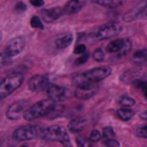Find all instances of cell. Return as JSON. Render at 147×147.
Listing matches in <instances>:
<instances>
[{"label": "cell", "mask_w": 147, "mask_h": 147, "mask_svg": "<svg viewBox=\"0 0 147 147\" xmlns=\"http://www.w3.org/2000/svg\"><path fill=\"white\" fill-rule=\"evenodd\" d=\"M110 74H111L110 67H107V65L98 67V68L91 69V70H88L86 72H82V74L75 75L72 77V82L77 86L86 85V84H96L98 82L107 78Z\"/></svg>", "instance_id": "6da1fadb"}, {"label": "cell", "mask_w": 147, "mask_h": 147, "mask_svg": "<svg viewBox=\"0 0 147 147\" xmlns=\"http://www.w3.org/2000/svg\"><path fill=\"white\" fill-rule=\"evenodd\" d=\"M55 107V101H53L52 99H46V100H40L39 102L32 105L30 108H28L25 110V113L23 114L24 119L26 121H33L37 119L41 116H45L46 114L51 113Z\"/></svg>", "instance_id": "7a4b0ae2"}, {"label": "cell", "mask_w": 147, "mask_h": 147, "mask_svg": "<svg viewBox=\"0 0 147 147\" xmlns=\"http://www.w3.org/2000/svg\"><path fill=\"white\" fill-rule=\"evenodd\" d=\"M24 76L20 72H13L6 76L0 82V100L10 95L14 91H16L23 83Z\"/></svg>", "instance_id": "3957f363"}, {"label": "cell", "mask_w": 147, "mask_h": 147, "mask_svg": "<svg viewBox=\"0 0 147 147\" xmlns=\"http://www.w3.org/2000/svg\"><path fill=\"white\" fill-rule=\"evenodd\" d=\"M42 139L51 140V141H57L62 144L63 147H71V142L68 136V132L63 126L60 125H52L44 130Z\"/></svg>", "instance_id": "277c9868"}, {"label": "cell", "mask_w": 147, "mask_h": 147, "mask_svg": "<svg viewBox=\"0 0 147 147\" xmlns=\"http://www.w3.org/2000/svg\"><path fill=\"white\" fill-rule=\"evenodd\" d=\"M42 127L38 125H24L14 131V138L16 140H31L34 138H42Z\"/></svg>", "instance_id": "5b68a950"}, {"label": "cell", "mask_w": 147, "mask_h": 147, "mask_svg": "<svg viewBox=\"0 0 147 147\" xmlns=\"http://www.w3.org/2000/svg\"><path fill=\"white\" fill-rule=\"evenodd\" d=\"M121 30H122V28L118 23H108V24L100 26L96 30V32L94 33V36L98 40H105V39L115 37L116 34H118L121 32Z\"/></svg>", "instance_id": "8992f818"}, {"label": "cell", "mask_w": 147, "mask_h": 147, "mask_svg": "<svg viewBox=\"0 0 147 147\" xmlns=\"http://www.w3.org/2000/svg\"><path fill=\"white\" fill-rule=\"evenodd\" d=\"M49 79L45 75H36L29 80V90L32 92L46 91L49 86Z\"/></svg>", "instance_id": "52a82bcc"}, {"label": "cell", "mask_w": 147, "mask_h": 147, "mask_svg": "<svg viewBox=\"0 0 147 147\" xmlns=\"http://www.w3.org/2000/svg\"><path fill=\"white\" fill-rule=\"evenodd\" d=\"M98 91V84H86V85H80L77 86L76 91H75V95L76 98L80 99V100H86L92 98Z\"/></svg>", "instance_id": "ba28073f"}, {"label": "cell", "mask_w": 147, "mask_h": 147, "mask_svg": "<svg viewBox=\"0 0 147 147\" xmlns=\"http://www.w3.org/2000/svg\"><path fill=\"white\" fill-rule=\"evenodd\" d=\"M24 44H25V42H24V39H23L22 37H16V38L11 39V40L8 42V45H7L6 49H5V53H6L9 57L16 56L17 54H20V53L23 51Z\"/></svg>", "instance_id": "9c48e42d"}, {"label": "cell", "mask_w": 147, "mask_h": 147, "mask_svg": "<svg viewBox=\"0 0 147 147\" xmlns=\"http://www.w3.org/2000/svg\"><path fill=\"white\" fill-rule=\"evenodd\" d=\"M45 92L47 93L48 98L52 99L55 102L56 101H62L67 96V91L63 87L57 86V85H54V84H49V86L47 87V90Z\"/></svg>", "instance_id": "30bf717a"}, {"label": "cell", "mask_w": 147, "mask_h": 147, "mask_svg": "<svg viewBox=\"0 0 147 147\" xmlns=\"http://www.w3.org/2000/svg\"><path fill=\"white\" fill-rule=\"evenodd\" d=\"M41 17L44 20V22L46 23H51L54 22L55 20H57L63 13V8L61 7H53V8H48V9H44L41 10Z\"/></svg>", "instance_id": "8fae6325"}, {"label": "cell", "mask_w": 147, "mask_h": 147, "mask_svg": "<svg viewBox=\"0 0 147 147\" xmlns=\"http://www.w3.org/2000/svg\"><path fill=\"white\" fill-rule=\"evenodd\" d=\"M25 102H15L7 110V117L9 119H17L22 113H25Z\"/></svg>", "instance_id": "7c38bea8"}, {"label": "cell", "mask_w": 147, "mask_h": 147, "mask_svg": "<svg viewBox=\"0 0 147 147\" xmlns=\"http://www.w3.org/2000/svg\"><path fill=\"white\" fill-rule=\"evenodd\" d=\"M84 6V1L83 0H69L67 2V5L63 7V13L68 14V15H72L78 13Z\"/></svg>", "instance_id": "4fadbf2b"}, {"label": "cell", "mask_w": 147, "mask_h": 147, "mask_svg": "<svg viewBox=\"0 0 147 147\" xmlns=\"http://www.w3.org/2000/svg\"><path fill=\"white\" fill-rule=\"evenodd\" d=\"M126 41H127V39H115V40L110 41L107 45L106 51L108 53H117V54H119L123 51Z\"/></svg>", "instance_id": "5bb4252c"}, {"label": "cell", "mask_w": 147, "mask_h": 147, "mask_svg": "<svg viewBox=\"0 0 147 147\" xmlns=\"http://www.w3.org/2000/svg\"><path fill=\"white\" fill-rule=\"evenodd\" d=\"M72 39H74V37H72L71 33L63 34V36L59 37V38L55 40V46H56L57 48H60V49L67 48V47L72 42Z\"/></svg>", "instance_id": "9a60e30c"}, {"label": "cell", "mask_w": 147, "mask_h": 147, "mask_svg": "<svg viewBox=\"0 0 147 147\" xmlns=\"http://www.w3.org/2000/svg\"><path fill=\"white\" fill-rule=\"evenodd\" d=\"M85 125H86V119H84V118H75L69 123L68 129L71 132H79V131H82L84 129Z\"/></svg>", "instance_id": "2e32d148"}, {"label": "cell", "mask_w": 147, "mask_h": 147, "mask_svg": "<svg viewBox=\"0 0 147 147\" xmlns=\"http://www.w3.org/2000/svg\"><path fill=\"white\" fill-rule=\"evenodd\" d=\"M95 3L102 6V7H107V8H116L122 6L126 0H93Z\"/></svg>", "instance_id": "e0dca14e"}, {"label": "cell", "mask_w": 147, "mask_h": 147, "mask_svg": "<svg viewBox=\"0 0 147 147\" xmlns=\"http://www.w3.org/2000/svg\"><path fill=\"white\" fill-rule=\"evenodd\" d=\"M132 60L136 63H145L147 62V49H139L132 55Z\"/></svg>", "instance_id": "ac0fdd59"}, {"label": "cell", "mask_w": 147, "mask_h": 147, "mask_svg": "<svg viewBox=\"0 0 147 147\" xmlns=\"http://www.w3.org/2000/svg\"><path fill=\"white\" fill-rule=\"evenodd\" d=\"M116 115L122 121H129V119H131L133 117L134 113H133V110H131L129 108H122V109H118L117 110Z\"/></svg>", "instance_id": "d6986e66"}, {"label": "cell", "mask_w": 147, "mask_h": 147, "mask_svg": "<svg viewBox=\"0 0 147 147\" xmlns=\"http://www.w3.org/2000/svg\"><path fill=\"white\" fill-rule=\"evenodd\" d=\"M118 102H119V105L123 106L124 108H130V107L134 106V103H136L134 99L131 98V96H129V95H123V96H121L119 100H118Z\"/></svg>", "instance_id": "ffe728a7"}, {"label": "cell", "mask_w": 147, "mask_h": 147, "mask_svg": "<svg viewBox=\"0 0 147 147\" xmlns=\"http://www.w3.org/2000/svg\"><path fill=\"white\" fill-rule=\"evenodd\" d=\"M31 26L34 28V29H44V24L41 22V20L38 17V16H33L31 18Z\"/></svg>", "instance_id": "44dd1931"}, {"label": "cell", "mask_w": 147, "mask_h": 147, "mask_svg": "<svg viewBox=\"0 0 147 147\" xmlns=\"http://www.w3.org/2000/svg\"><path fill=\"white\" fill-rule=\"evenodd\" d=\"M76 142H77V147H91V140L86 138L78 137L76 139Z\"/></svg>", "instance_id": "7402d4cb"}, {"label": "cell", "mask_w": 147, "mask_h": 147, "mask_svg": "<svg viewBox=\"0 0 147 147\" xmlns=\"http://www.w3.org/2000/svg\"><path fill=\"white\" fill-rule=\"evenodd\" d=\"M102 136L106 138V140H107V139H114V137H115V131H114L110 126H107V127L103 129Z\"/></svg>", "instance_id": "603a6c76"}, {"label": "cell", "mask_w": 147, "mask_h": 147, "mask_svg": "<svg viewBox=\"0 0 147 147\" xmlns=\"http://www.w3.org/2000/svg\"><path fill=\"white\" fill-rule=\"evenodd\" d=\"M133 84H134V86L140 87V90L142 91L144 96L147 99V80H146V82H138V80H136Z\"/></svg>", "instance_id": "cb8c5ba5"}, {"label": "cell", "mask_w": 147, "mask_h": 147, "mask_svg": "<svg viewBox=\"0 0 147 147\" xmlns=\"http://www.w3.org/2000/svg\"><path fill=\"white\" fill-rule=\"evenodd\" d=\"M93 59H94L95 61H98V62L103 61V60H105V52H103L102 49H100V48L95 49L94 53H93Z\"/></svg>", "instance_id": "d4e9b609"}, {"label": "cell", "mask_w": 147, "mask_h": 147, "mask_svg": "<svg viewBox=\"0 0 147 147\" xmlns=\"http://www.w3.org/2000/svg\"><path fill=\"white\" fill-rule=\"evenodd\" d=\"M9 63H10V57L5 52H0V67L8 65Z\"/></svg>", "instance_id": "484cf974"}, {"label": "cell", "mask_w": 147, "mask_h": 147, "mask_svg": "<svg viewBox=\"0 0 147 147\" xmlns=\"http://www.w3.org/2000/svg\"><path fill=\"white\" fill-rule=\"evenodd\" d=\"M100 138H101V133H100V131H98V130H93V131L90 133V140L93 141V142L99 141Z\"/></svg>", "instance_id": "4316f807"}, {"label": "cell", "mask_w": 147, "mask_h": 147, "mask_svg": "<svg viewBox=\"0 0 147 147\" xmlns=\"http://www.w3.org/2000/svg\"><path fill=\"white\" fill-rule=\"evenodd\" d=\"M137 136L140 137V138L147 139V125H144V126L139 127V129L137 130Z\"/></svg>", "instance_id": "83f0119b"}, {"label": "cell", "mask_w": 147, "mask_h": 147, "mask_svg": "<svg viewBox=\"0 0 147 147\" xmlns=\"http://www.w3.org/2000/svg\"><path fill=\"white\" fill-rule=\"evenodd\" d=\"M87 60H88V53H84V54H82V55L75 61V63H76V64H83V63H85Z\"/></svg>", "instance_id": "f1b7e54d"}, {"label": "cell", "mask_w": 147, "mask_h": 147, "mask_svg": "<svg viewBox=\"0 0 147 147\" xmlns=\"http://www.w3.org/2000/svg\"><path fill=\"white\" fill-rule=\"evenodd\" d=\"M74 53L75 54H84V53H86V47H85V45H83V44H79V45H77L76 46V48H75V51H74Z\"/></svg>", "instance_id": "f546056e"}, {"label": "cell", "mask_w": 147, "mask_h": 147, "mask_svg": "<svg viewBox=\"0 0 147 147\" xmlns=\"http://www.w3.org/2000/svg\"><path fill=\"white\" fill-rule=\"evenodd\" d=\"M105 145L107 147H119V142L115 139H107L105 141Z\"/></svg>", "instance_id": "4dcf8cb0"}, {"label": "cell", "mask_w": 147, "mask_h": 147, "mask_svg": "<svg viewBox=\"0 0 147 147\" xmlns=\"http://www.w3.org/2000/svg\"><path fill=\"white\" fill-rule=\"evenodd\" d=\"M30 3L34 7H41L44 5V0H30Z\"/></svg>", "instance_id": "1f68e13d"}, {"label": "cell", "mask_w": 147, "mask_h": 147, "mask_svg": "<svg viewBox=\"0 0 147 147\" xmlns=\"http://www.w3.org/2000/svg\"><path fill=\"white\" fill-rule=\"evenodd\" d=\"M16 9H18V10H24V9H25V5H24L23 2H18V3L16 5Z\"/></svg>", "instance_id": "d6a6232c"}, {"label": "cell", "mask_w": 147, "mask_h": 147, "mask_svg": "<svg viewBox=\"0 0 147 147\" xmlns=\"http://www.w3.org/2000/svg\"><path fill=\"white\" fill-rule=\"evenodd\" d=\"M140 117H141L142 119H147V109H146L144 113H141V114H140Z\"/></svg>", "instance_id": "836d02e7"}, {"label": "cell", "mask_w": 147, "mask_h": 147, "mask_svg": "<svg viewBox=\"0 0 147 147\" xmlns=\"http://www.w3.org/2000/svg\"><path fill=\"white\" fill-rule=\"evenodd\" d=\"M21 147H26V146H21Z\"/></svg>", "instance_id": "e575fe53"}, {"label": "cell", "mask_w": 147, "mask_h": 147, "mask_svg": "<svg viewBox=\"0 0 147 147\" xmlns=\"http://www.w3.org/2000/svg\"><path fill=\"white\" fill-rule=\"evenodd\" d=\"M146 14H147V9H146Z\"/></svg>", "instance_id": "d590c367"}, {"label": "cell", "mask_w": 147, "mask_h": 147, "mask_svg": "<svg viewBox=\"0 0 147 147\" xmlns=\"http://www.w3.org/2000/svg\"><path fill=\"white\" fill-rule=\"evenodd\" d=\"M0 38H1V37H0Z\"/></svg>", "instance_id": "8d00e7d4"}]
</instances>
